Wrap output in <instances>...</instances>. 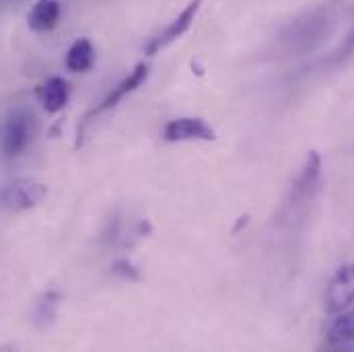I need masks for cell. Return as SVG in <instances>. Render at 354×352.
<instances>
[{
  "instance_id": "2",
  "label": "cell",
  "mask_w": 354,
  "mask_h": 352,
  "mask_svg": "<svg viewBox=\"0 0 354 352\" xmlns=\"http://www.w3.org/2000/svg\"><path fill=\"white\" fill-rule=\"evenodd\" d=\"M46 196H48L46 183L33 181V179H21V181L10 183L2 192V202L6 208L21 212V210H29V208L37 206Z\"/></svg>"
},
{
  "instance_id": "7",
  "label": "cell",
  "mask_w": 354,
  "mask_h": 352,
  "mask_svg": "<svg viewBox=\"0 0 354 352\" xmlns=\"http://www.w3.org/2000/svg\"><path fill=\"white\" fill-rule=\"evenodd\" d=\"M319 174H322V159L319 153L311 151L301 174L297 177V181L292 183V200L295 204H301L305 200H309L313 196V192L317 189L319 183Z\"/></svg>"
},
{
  "instance_id": "13",
  "label": "cell",
  "mask_w": 354,
  "mask_h": 352,
  "mask_svg": "<svg viewBox=\"0 0 354 352\" xmlns=\"http://www.w3.org/2000/svg\"><path fill=\"white\" fill-rule=\"evenodd\" d=\"M113 272H115L118 276L126 278V280H138V278H140L138 268L132 264V262H128V260H118V262L113 264Z\"/></svg>"
},
{
  "instance_id": "4",
  "label": "cell",
  "mask_w": 354,
  "mask_h": 352,
  "mask_svg": "<svg viewBox=\"0 0 354 352\" xmlns=\"http://www.w3.org/2000/svg\"><path fill=\"white\" fill-rule=\"evenodd\" d=\"M214 130L200 118H177L163 128V140L167 142H192L214 140Z\"/></svg>"
},
{
  "instance_id": "10",
  "label": "cell",
  "mask_w": 354,
  "mask_h": 352,
  "mask_svg": "<svg viewBox=\"0 0 354 352\" xmlns=\"http://www.w3.org/2000/svg\"><path fill=\"white\" fill-rule=\"evenodd\" d=\"M68 83L62 77H52L41 87V103L48 113H58L68 103Z\"/></svg>"
},
{
  "instance_id": "6",
  "label": "cell",
  "mask_w": 354,
  "mask_h": 352,
  "mask_svg": "<svg viewBox=\"0 0 354 352\" xmlns=\"http://www.w3.org/2000/svg\"><path fill=\"white\" fill-rule=\"evenodd\" d=\"M147 79H149V66H147L145 62L136 64V66H134V71H132L124 81H120L115 87L111 89V91L105 95V99H103L95 109H91V113L85 118V124L91 122V118H95V115H99V113H103V111H107V109L115 107V105H118L122 99H126L130 93H134L136 89L142 87Z\"/></svg>"
},
{
  "instance_id": "11",
  "label": "cell",
  "mask_w": 354,
  "mask_h": 352,
  "mask_svg": "<svg viewBox=\"0 0 354 352\" xmlns=\"http://www.w3.org/2000/svg\"><path fill=\"white\" fill-rule=\"evenodd\" d=\"M328 342L332 346H346L354 342V309L342 313L328 332Z\"/></svg>"
},
{
  "instance_id": "5",
  "label": "cell",
  "mask_w": 354,
  "mask_h": 352,
  "mask_svg": "<svg viewBox=\"0 0 354 352\" xmlns=\"http://www.w3.org/2000/svg\"><path fill=\"white\" fill-rule=\"evenodd\" d=\"M31 140V118L25 111H12L4 124L2 149L8 157L21 155Z\"/></svg>"
},
{
  "instance_id": "3",
  "label": "cell",
  "mask_w": 354,
  "mask_h": 352,
  "mask_svg": "<svg viewBox=\"0 0 354 352\" xmlns=\"http://www.w3.org/2000/svg\"><path fill=\"white\" fill-rule=\"evenodd\" d=\"M354 303V262L342 266L330 280L326 290V307L330 313H340Z\"/></svg>"
},
{
  "instance_id": "12",
  "label": "cell",
  "mask_w": 354,
  "mask_h": 352,
  "mask_svg": "<svg viewBox=\"0 0 354 352\" xmlns=\"http://www.w3.org/2000/svg\"><path fill=\"white\" fill-rule=\"evenodd\" d=\"M58 301H60V297H58L56 293H48V295L37 303V309H35V322H39V324H48V322L56 315Z\"/></svg>"
},
{
  "instance_id": "8",
  "label": "cell",
  "mask_w": 354,
  "mask_h": 352,
  "mask_svg": "<svg viewBox=\"0 0 354 352\" xmlns=\"http://www.w3.org/2000/svg\"><path fill=\"white\" fill-rule=\"evenodd\" d=\"M60 17L62 6L58 0H37L27 15V23L35 33H48L60 23Z\"/></svg>"
},
{
  "instance_id": "1",
  "label": "cell",
  "mask_w": 354,
  "mask_h": 352,
  "mask_svg": "<svg viewBox=\"0 0 354 352\" xmlns=\"http://www.w3.org/2000/svg\"><path fill=\"white\" fill-rule=\"evenodd\" d=\"M200 4H202V0H192V2L177 15L176 19L161 31V33H157L155 37H151V39L147 41L145 54L155 56V54H159L163 48H167L169 44H174L176 39H179V37L192 27V23H194V19H196V12H198Z\"/></svg>"
},
{
  "instance_id": "9",
  "label": "cell",
  "mask_w": 354,
  "mask_h": 352,
  "mask_svg": "<svg viewBox=\"0 0 354 352\" xmlns=\"http://www.w3.org/2000/svg\"><path fill=\"white\" fill-rule=\"evenodd\" d=\"M64 64L71 73H87L95 64V48L87 37H79L66 52Z\"/></svg>"
},
{
  "instance_id": "14",
  "label": "cell",
  "mask_w": 354,
  "mask_h": 352,
  "mask_svg": "<svg viewBox=\"0 0 354 352\" xmlns=\"http://www.w3.org/2000/svg\"><path fill=\"white\" fill-rule=\"evenodd\" d=\"M354 54V29L346 35V39L342 41V46H340V50L336 52V56L338 58H348V56H353Z\"/></svg>"
}]
</instances>
